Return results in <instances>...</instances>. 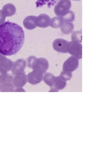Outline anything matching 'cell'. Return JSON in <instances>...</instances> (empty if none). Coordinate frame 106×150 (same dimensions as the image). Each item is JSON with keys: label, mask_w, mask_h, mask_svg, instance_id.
<instances>
[{"label": "cell", "mask_w": 106, "mask_h": 150, "mask_svg": "<svg viewBox=\"0 0 106 150\" xmlns=\"http://www.w3.org/2000/svg\"><path fill=\"white\" fill-rule=\"evenodd\" d=\"M24 41V31L17 23L8 21L0 25V54L4 56L17 54Z\"/></svg>", "instance_id": "1"}, {"label": "cell", "mask_w": 106, "mask_h": 150, "mask_svg": "<svg viewBox=\"0 0 106 150\" xmlns=\"http://www.w3.org/2000/svg\"><path fill=\"white\" fill-rule=\"evenodd\" d=\"M82 45L78 41H72L68 42L67 50L68 53L78 59L82 58Z\"/></svg>", "instance_id": "2"}, {"label": "cell", "mask_w": 106, "mask_h": 150, "mask_svg": "<svg viewBox=\"0 0 106 150\" xmlns=\"http://www.w3.org/2000/svg\"><path fill=\"white\" fill-rule=\"evenodd\" d=\"M71 6L70 0H60L54 8V12L57 16L62 17L69 11Z\"/></svg>", "instance_id": "3"}, {"label": "cell", "mask_w": 106, "mask_h": 150, "mask_svg": "<svg viewBox=\"0 0 106 150\" xmlns=\"http://www.w3.org/2000/svg\"><path fill=\"white\" fill-rule=\"evenodd\" d=\"M79 66V59L74 56H71L64 62L63 67V71L72 72L78 69Z\"/></svg>", "instance_id": "4"}, {"label": "cell", "mask_w": 106, "mask_h": 150, "mask_svg": "<svg viewBox=\"0 0 106 150\" xmlns=\"http://www.w3.org/2000/svg\"><path fill=\"white\" fill-rule=\"evenodd\" d=\"M43 74L38 70H33L27 75L28 82L33 85H37L43 80Z\"/></svg>", "instance_id": "5"}, {"label": "cell", "mask_w": 106, "mask_h": 150, "mask_svg": "<svg viewBox=\"0 0 106 150\" xmlns=\"http://www.w3.org/2000/svg\"><path fill=\"white\" fill-rule=\"evenodd\" d=\"M27 66V63L23 59H19L13 63L12 67V72L13 75H18L23 73Z\"/></svg>", "instance_id": "6"}, {"label": "cell", "mask_w": 106, "mask_h": 150, "mask_svg": "<svg viewBox=\"0 0 106 150\" xmlns=\"http://www.w3.org/2000/svg\"><path fill=\"white\" fill-rule=\"evenodd\" d=\"M49 68V63L48 60L44 58H40L37 59L32 69L39 70L45 74Z\"/></svg>", "instance_id": "7"}, {"label": "cell", "mask_w": 106, "mask_h": 150, "mask_svg": "<svg viewBox=\"0 0 106 150\" xmlns=\"http://www.w3.org/2000/svg\"><path fill=\"white\" fill-rule=\"evenodd\" d=\"M68 42L63 39H57L53 43V48L57 52L66 53Z\"/></svg>", "instance_id": "8"}, {"label": "cell", "mask_w": 106, "mask_h": 150, "mask_svg": "<svg viewBox=\"0 0 106 150\" xmlns=\"http://www.w3.org/2000/svg\"><path fill=\"white\" fill-rule=\"evenodd\" d=\"M51 18L47 15L42 14L36 17L35 21L36 26L40 28H46L50 26Z\"/></svg>", "instance_id": "9"}, {"label": "cell", "mask_w": 106, "mask_h": 150, "mask_svg": "<svg viewBox=\"0 0 106 150\" xmlns=\"http://www.w3.org/2000/svg\"><path fill=\"white\" fill-rule=\"evenodd\" d=\"M28 82L27 75L25 74H21L15 75L13 78L12 83L16 88L23 87Z\"/></svg>", "instance_id": "10"}, {"label": "cell", "mask_w": 106, "mask_h": 150, "mask_svg": "<svg viewBox=\"0 0 106 150\" xmlns=\"http://www.w3.org/2000/svg\"><path fill=\"white\" fill-rule=\"evenodd\" d=\"M13 63L5 57H0V67L4 68L8 72L12 70Z\"/></svg>", "instance_id": "11"}, {"label": "cell", "mask_w": 106, "mask_h": 150, "mask_svg": "<svg viewBox=\"0 0 106 150\" xmlns=\"http://www.w3.org/2000/svg\"><path fill=\"white\" fill-rule=\"evenodd\" d=\"M56 78V77L52 74L50 73H46L43 75V80L46 85L49 86L50 87L52 88L54 86Z\"/></svg>", "instance_id": "12"}, {"label": "cell", "mask_w": 106, "mask_h": 150, "mask_svg": "<svg viewBox=\"0 0 106 150\" xmlns=\"http://www.w3.org/2000/svg\"><path fill=\"white\" fill-rule=\"evenodd\" d=\"M64 23V22L62 17L57 16L51 20L50 26L53 28H61Z\"/></svg>", "instance_id": "13"}, {"label": "cell", "mask_w": 106, "mask_h": 150, "mask_svg": "<svg viewBox=\"0 0 106 150\" xmlns=\"http://www.w3.org/2000/svg\"><path fill=\"white\" fill-rule=\"evenodd\" d=\"M74 30V25L72 23H64L61 28L63 34L69 35L73 33Z\"/></svg>", "instance_id": "14"}, {"label": "cell", "mask_w": 106, "mask_h": 150, "mask_svg": "<svg viewBox=\"0 0 106 150\" xmlns=\"http://www.w3.org/2000/svg\"><path fill=\"white\" fill-rule=\"evenodd\" d=\"M15 87L12 82H8L1 84L0 87V92H14Z\"/></svg>", "instance_id": "15"}, {"label": "cell", "mask_w": 106, "mask_h": 150, "mask_svg": "<svg viewBox=\"0 0 106 150\" xmlns=\"http://www.w3.org/2000/svg\"><path fill=\"white\" fill-rule=\"evenodd\" d=\"M66 81H64L61 79L59 76L56 77V80L54 83V88L58 90H62L65 88L66 86Z\"/></svg>", "instance_id": "16"}, {"label": "cell", "mask_w": 106, "mask_h": 150, "mask_svg": "<svg viewBox=\"0 0 106 150\" xmlns=\"http://www.w3.org/2000/svg\"><path fill=\"white\" fill-rule=\"evenodd\" d=\"M62 17L64 23H72L75 19V16L72 11H68Z\"/></svg>", "instance_id": "17"}, {"label": "cell", "mask_w": 106, "mask_h": 150, "mask_svg": "<svg viewBox=\"0 0 106 150\" xmlns=\"http://www.w3.org/2000/svg\"><path fill=\"white\" fill-rule=\"evenodd\" d=\"M59 77L61 78V79L63 80L64 81H66L70 80L71 79L72 77V72L62 71L60 73Z\"/></svg>", "instance_id": "18"}, {"label": "cell", "mask_w": 106, "mask_h": 150, "mask_svg": "<svg viewBox=\"0 0 106 150\" xmlns=\"http://www.w3.org/2000/svg\"><path fill=\"white\" fill-rule=\"evenodd\" d=\"M72 41H78L81 42L82 40V33L81 31H76L73 32L71 35Z\"/></svg>", "instance_id": "19"}, {"label": "cell", "mask_w": 106, "mask_h": 150, "mask_svg": "<svg viewBox=\"0 0 106 150\" xmlns=\"http://www.w3.org/2000/svg\"><path fill=\"white\" fill-rule=\"evenodd\" d=\"M37 58L34 56H30L27 59V66L30 69H32L34 64H35V62Z\"/></svg>", "instance_id": "20"}, {"label": "cell", "mask_w": 106, "mask_h": 150, "mask_svg": "<svg viewBox=\"0 0 106 150\" xmlns=\"http://www.w3.org/2000/svg\"><path fill=\"white\" fill-rule=\"evenodd\" d=\"M13 77L11 75H7L5 77L0 80V83L1 84H4L5 83H8V82H12L13 81Z\"/></svg>", "instance_id": "21"}, {"label": "cell", "mask_w": 106, "mask_h": 150, "mask_svg": "<svg viewBox=\"0 0 106 150\" xmlns=\"http://www.w3.org/2000/svg\"><path fill=\"white\" fill-rule=\"evenodd\" d=\"M7 72V71L6 69L0 67V80L6 76L8 74Z\"/></svg>", "instance_id": "22"}, {"label": "cell", "mask_w": 106, "mask_h": 150, "mask_svg": "<svg viewBox=\"0 0 106 150\" xmlns=\"http://www.w3.org/2000/svg\"><path fill=\"white\" fill-rule=\"evenodd\" d=\"M14 92H25V90L23 88V87L16 88V89H15Z\"/></svg>", "instance_id": "23"}, {"label": "cell", "mask_w": 106, "mask_h": 150, "mask_svg": "<svg viewBox=\"0 0 106 150\" xmlns=\"http://www.w3.org/2000/svg\"><path fill=\"white\" fill-rule=\"evenodd\" d=\"M49 92H58V90H57V89H56V88H51V89H50V90Z\"/></svg>", "instance_id": "24"}]
</instances>
